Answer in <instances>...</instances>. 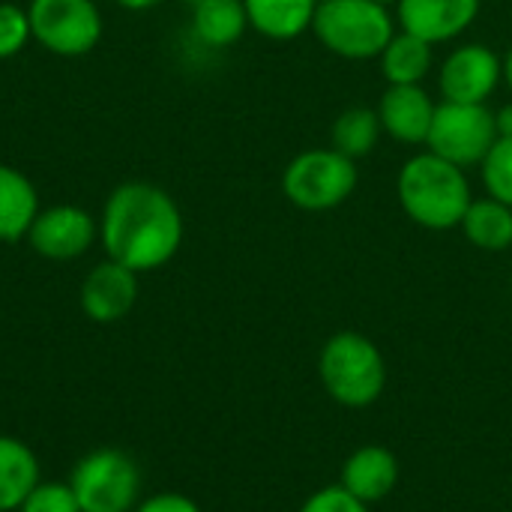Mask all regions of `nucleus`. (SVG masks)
I'll return each mask as SVG.
<instances>
[{"mask_svg":"<svg viewBox=\"0 0 512 512\" xmlns=\"http://www.w3.org/2000/svg\"><path fill=\"white\" fill-rule=\"evenodd\" d=\"M483 186L492 198L512 207V138H498L480 162Z\"/></svg>","mask_w":512,"mask_h":512,"instance_id":"4be33fe9","label":"nucleus"},{"mask_svg":"<svg viewBox=\"0 0 512 512\" xmlns=\"http://www.w3.org/2000/svg\"><path fill=\"white\" fill-rule=\"evenodd\" d=\"M30 42H33V30H30L27 6L3 0L0 3V60H12Z\"/></svg>","mask_w":512,"mask_h":512,"instance_id":"5701e85b","label":"nucleus"},{"mask_svg":"<svg viewBox=\"0 0 512 512\" xmlns=\"http://www.w3.org/2000/svg\"><path fill=\"white\" fill-rule=\"evenodd\" d=\"M501 81H504V57H498L483 42H465L453 48L438 72V87L444 102H462V105H486Z\"/></svg>","mask_w":512,"mask_h":512,"instance_id":"9d476101","label":"nucleus"},{"mask_svg":"<svg viewBox=\"0 0 512 512\" xmlns=\"http://www.w3.org/2000/svg\"><path fill=\"white\" fill-rule=\"evenodd\" d=\"M183 213L171 192L147 180H126L111 189L99 213L105 258L141 273L174 261L183 246Z\"/></svg>","mask_w":512,"mask_h":512,"instance_id":"f257e3e1","label":"nucleus"},{"mask_svg":"<svg viewBox=\"0 0 512 512\" xmlns=\"http://www.w3.org/2000/svg\"><path fill=\"white\" fill-rule=\"evenodd\" d=\"M300 512H369V504H363L342 486H327V489L312 492L303 501Z\"/></svg>","mask_w":512,"mask_h":512,"instance_id":"393cba45","label":"nucleus"},{"mask_svg":"<svg viewBox=\"0 0 512 512\" xmlns=\"http://www.w3.org/2000/svg\"><path fill=\"white\" fill-rule=\"evenodd\" d=\"M483 0H399L396 24L429 45L459 39L480 15Z\"/></svg>","mask_w":512,"mask_h":512,"instance_id":"f8f14e48","label":"nucleus"},{"mask_svg":"<svg viewBox=\"0 0 512 512\" xmlns=\"http://www.w3.org/2000/svg\"><path fill=\"white\" fill-rule=\"evenodd\" d=\"M69 486L81 512H132L141 501V471L129 453L114 447L78 459Z\"/></svg>","mask_w":512,"mask_h":512,"instance_id":"423d86ee","label":"nucleus"},{"mask_svg":"<svg viewBox=\"0 0 512 512\" xmlns=\"http://www.w3.org/2000/svg\"><path fill=\"white\" fill-rule=\"evenodd\" d=\"M123 9H129V12H147V9H153V6H159L162 0H117Z\"/></svg>","mask_w":512,"mask_h":512,"instance_id":"cd10ccee","label":"nucleus"},{"mask_svg":"<svg viewBox=\"0 0 512 512\" xmlns=\"http://www.w3.org/2000/svg\"><path fill=\"white\" fill-rule=\"evenodd\" d=\"M360 183L357 162L336 147H312L297 153L282 171L285 198L306 213H327L345 204Z\"/></svg>","mask_w":512,"mask_h":512,"instance_id":"39448f33","label":"nucleus"},{"mask_svg":"<svg viewBox=\"0 0 512 512\" xmlns=\"http://www.w3.org/2000/svg\"><path fill=\"white\" fill-rule=\"evenodd\" d=\"M381 75L387 84H423L435 66V45L399 30L381 51Z\"/></svg>","mask_w":512,"mask_h":512,"instance_id":"6ab92c4d","label":"nucleus"},{"mask_svg":"<svg viewBox=\"0 0 512 512\" xmlns=\"http://www.w3.org/2000/svg\"><path fill=\"white\" fill-rule=\"evenodd\" d=\"M132 512H201V507L180 492H156L144 501H138V507Z\"/></svg>","mask_w":512,"mask_h":512,"instance_id":"a878e982","label":"nucleus"},{"mask_svg":"<svg viewBox=\"0 0 512 512\" xmlns=\"http://www.w3.org/2000/svg\"><path fill=\"white\" fill-rule=\"evenodd\" d=\"M459 228L465 231V240L483 252L512 249V207L492 195L474 198Z\"/></svg>","mask_w":512,"mask_h":512,"instance_id":"aec40b11","label":"nucleus"},{"mask_svg":"<svg viewBox=\"0 0 512 512\" xmlns=\"http://www.w3.org/2000/svg\"><path fill=\"white\" fill-rule=\"evenodd\" d=\"M312 33L342 60H375L396 36V18L375 0H321Z\"/></svg>","mask_w":512,"mask_h":512,"instance_id":"20e7f679","label":"nucleus"},{"mask_svg":"<svg viewBox=\"0 0 512 512\" xmlns=\"http://www.w3.org/2000/svg\"><path fill=\"white\" fill-rule=\"evenodd\" d=\"M495 141H498V129H495V111H489V105L441 102L432 117L426 150L468 171L474 165L480 168V162L486 159Z\"/></svg>","mask_w":512,"mask_h":512,"instance_id":"6e6552de","label":"nucleus"},{"mask_svg":"<svg viewBox=\"0 0 512 512\" xmlns=\"http://www.w3.org/2000/svg\"><path fill=\"white\" fill-rule=\"evenodd\" d=\"M396 483H399V459L393 456V450L381 444H366L354 450L345 459L339 477V486L369 507L384 501L396 489Z\"/></svg>","mask_w":512,"mask_h":512,"instance_id":"4468645a","label":"nucleus"},{"mask_svg":"<svg viewBox=\"0 0 512 512\" xmlns=\"http://www.w3.org/2000/svg\"><path fill=\"white\" fill-rule=\"evenodd\" d=\"M24 240L45 261H57V264L78 261L99 240V219H93L90 210L78 204L42 207Z\"/></svg>","mask_w":512,"mask_h":512,"instance_id":"1a4fd4ad","label":"nucleus"},{"mask_svg":"<svg viewBox=\"0 0 512 512\" xmlns=\"http://www.w3.org/2000/svg\"><path fill=\"white\" fill-rule=\"evenodd\" d=\"M39 483L36 453L21 438L0 435V512H18Z\"/></svg>","mask_w":512,"mask_h":512,"instance_id":"f3484780","label":"nucleus"},{"mask_svg":"<svg viewBox=\"0 0 512 512\" xmlns=\"http://www.w3.org/2000/svg\"><path fill=\"white\" fill-rule=\"evenodd\" d=\"M27 15L33 42L57 57L90 54L105 30L96 0H30Z\"/></svg>","mask_w":512,"mask_h":512,"instance_id":"0eeeda50","label":"nucleus"},{"mask_svg":"<svg viewBox=\"0 0 512 512\" xmlns=\"http://www.w3.org/2000/svg\"><path fill=\"white\" fill-rule=\"evenodd\" d=\"M495 129H498V138H512V102L495 111Z\"/></svg>","mask_w":512,"mask_h":512,"instance_id":"bb28decb","label":"nucleus"},{"mask_svg":"<svg viewBox=\"0 0 512 512\" xmlns=\"http://www.w3.org/2000/svg\"><path fill=\"white\" fill-rule=\"evenodd\" d=\"M321 0H243L249 27L273 42H291L312 30Z\"/></svg>","mask_w":512,"mask_h":512,"instance_id":"2eb2a0df","label":"nucleus"},{"mask_svg":"<svg viewBox=\"0 0 512 512\" xmlns=\"http://www.w3.org/2000/svg\"><path fill=\"white\" fill-rule=\"evenodd\" d=\"M381 135H384V129H381L378 111L366 108V105H351L333 120L330 147H336L339 153H345L348 159L357 162V159L369 156L378 147Z\"/></svg>","mask_w":512,"mask_h":512,"instance_id":"412c9836","label":"nucleus"},{"mask_svg":"<svg viewBox=\"0 0 512 512\" xmlns=\"http://www.w3.org/2000/svg\"><path fill=\"white\" fill-rule=\"evenodd\" d=\"M183 3H189V6H195V3H201V0H183Z\"/></svg>","mask_w":512,"mask_h":512,"instance_id":"7c9ffc66","label":"nucleus"},{"mask_svg":"<svg viewBox=\"0 0 512 512\" xmlns=\"http://www.w3.org/2000/svg\"><path fill=\"white\" fill-rule=\"evenodd\" d=\"M435 108L438 105L423 90V84H387L375 111L381 129L399 144H426Z\"/></svg>","mask_w":512,"mask_h":512,"instance_id":"ddd939ff","label":"nucleus"},{"mask_svg":"<svg viewBox=\"0 0 512 512\" xmlns=\"http://www.w3.org/2000/svg\"><path fill=\"white\" fill-rule=\"evenodd\" d=\"M318 375L333 402L345 408H369L384 396L387 360L369 336L342 330L324 342Z\"/></svg>","mask_w":512,"mask_h":512,"instance_id":"7ed1b4c3","label":"nucleus"},{"mask_svg":"<svg viewBox=\"0 0 512 512\" xmlns=\"http://www.w3.org/2000/svg\"><path fill=\"white\" fill-rule=\"evenodd\" d=\"M249 30L243 0H201L192 6V33L207 48H231Z\"/></svg>","mask_w":512,"mask_h":512,"instance_id":"a211bd4d","label":"nucleus"},{"mask_svg":"<svg viewBox=\"0 0 512 512\" xmlns=\"http://www.w3.org/2000/svg\"><path fill=\"white\" fill-rule=\"evenodd\" d=\"M396 195L405 216L426 231L459 228L474 201L465 168L435 156L432 150H423L402 165Z\"/></svg>","mask_w":512,"mask_h":512,"instance_id":"f03ea898","label":"nucleus"},{"mask_svg":"<svg viewBox=\"0 0 512 512\" xmlns=\"http://www.w3.org/2000/svg\"><path fill=\"white\" fill-rule=\"evenodd\" d=\"M81 312L96 324H114L126 318L138 303V273L105 258L81 282Z\"/></svg>","mask_w":512,"mask_h":512,"instance_id":"9b49d317","label":"nucleus"},{"mask_svg":"<svg viewBox=\"0 0 512 512\" xmlns=\"http://www.w3.org/2000/svg\"><path fill=\"white\" fill-rule=\"evenodd\" d=\"M375 3H384V6H396L399 0H375Z\"/></svg>","mask_w":512,"mask_h":512,"instance_id":"c756f323","label":"nucleus"},{"mask_svg":"<svg viewBox=\"0 0 512 512\" xmlns=\"http://www.w3.org/2000/svg\"><path fill=\"white\" fill-rule=\"evenodd\" d=\"M504 81H507V87L512 90V45L510 51L504 54Z\"/></svg>","mask_w":512,"mask_h":512,"instance_id":"c85d7f7f","label":"nucleus"},{"mask_svg":"<svg viewBox=\"0 0 512 512\" xmlns=\"http://www.w3.org/2000/svg\"><path fill=\"white\" fill-rule=\"evenodd\" d=\"M18 512H81V507H78V498L69 483L48 480V483H39L24 498Z\"/></svg>","mask_w":512,"mask_h":512,"instance_id":"b1692460","label":"nucleus"},{"mask_svg":"<svg viewBox=\"0 0 512 512\" xmlns=\"http://www.w3.org/2000/svg\"><path fill=\"white\" fill-rule=\"evenodd\" d=\"M39 210V192L30 177L0 162V243L24 240Z\"/></svg>","mask_w":512,"mask_h":512,"instance_id":"dca6fc26","label":"nucleus"}]
</instances>
